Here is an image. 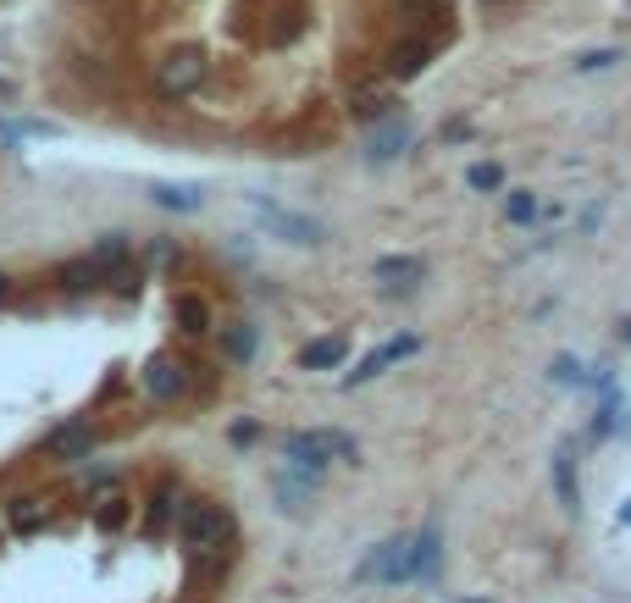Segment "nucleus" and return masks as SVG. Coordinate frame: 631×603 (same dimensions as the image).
Instances as JSON below:
<instances>
[{"instance_id":"cd10ccee","label":"nucleus","mask_w":631,"mask_h":603,"mask_svg":"<svg viewBox=\"0 0 631 603\" xmlns=\"http://www.w3.org/2000/svg\"><path fill=\"white\" fill-rule=\"evenodd\" d=\"M615 61H620V50H593V56H582L576 67H582V72H593V67H615Z\"/></svg>"},{"instance_id":"f257e3e1","label":"nucleus","mask_w":631,"mask_h":603,"mask_svg":"<svg viewBox=\"0 0 631 603\" xmlns=\"http://www.w3.org/2000/svg\"><path fill=\"white\" fill-rule=\"evenodd\" d=\"M333 460H360V443L349 438V432H338V426H316V432H288L283 438V465L294 476H305L310 487L322 482L327 471H333Z\"/></svg>"},{"instance_id":"b1692460","label":"nucleus","mask_w":631,"mask_h":603,"mask_svg":"<svg viewBox=\"0 0 631 603\" xmlns=\"http://www.w3.org/2000/svg\"><path fill=\"white\" fill-rule=\"evenodd\" d=\"M532 216H537V194H526V189H510V194H504V222L521 227V222H532Z\"/></svg>"},{"instance_id":"a211bd4d","label":"nucleus","mask_w":631,"mask_h":603,"mask_svg":"<svg viewBox=\"0 0 631 603\" xmlns=\"http://www.w3.org/2000/svg\"><path fill=\"white\" fill-rule=\"evenodd\" d=\"M427 61H432V45H427V39H399V45L388 50V72H393V78H416Z\"/></svg>"},{"instance_id":"5701e85b","label":"nucleus","mask_w":631,"mask_h":603,"mask_svg":"<svg viewBox=\"0 0 631 603\" xmlns=\"http://www.w3.org/2000/svg\"><path fill=\"white\" fill-rule=\"evenodd\" d=\"M465 183H471L477 194H493V189H504V166L499 161H477L471 172H465Z\"/></svg>"},{"instance_id":"a878e982","label":"nucleus","mask_w":631,"mask_h":603,"mask_svg":"<svg viewBox=\"0 0 631 603\" xmlns=\"http://www.w3.org/2000/svg\"><path fill=\"white\" fill-rule=\"evenodd\" d=\"M122 521H128V498H106V504L95 509V526H100V532H117Z\"/></svg>"},{"instance_id":"4468645a","label":"nucleus","mask_w":631,"mask_h":603,"mask_svg":"<svg viewBox=\"0 0 631 603\" xmlns=\"http://www.w3.org/2000/svg\"><path fill=\"white\" fill-rule=\"evenodd\" d=\"M349 355V338L344 332H327V338H310L305 349H299V366L305 371H338Z\"/></svg>"},{"instance_id":"9d476101","label":"nucleus","mask_w":631,"mask_h":603,"mask_svg":"<svg viewBox=\"0 0 631 603\" xmlns=\"http://www.w3.org/2000/svg\"><path fill=\"white\" fill-rule=\"evenodd\" d=\"M405 150H410V122H405V117H382L377 128H371V139H366V161H371V166L399 161Z\"/></svg>"},{"instance_id":"9b49d317","label":"nucleus","mask_w":631,"mask_h":603,"mask_svg":"<svg viewBox=\"0 0 631 603\" xmlns=\"http://www.w3.org/2000/svg\"><path fill=\"white\" fill-rule=\"evenodd\" d=\"M438 532H432V526H427V532H410V543H405V581H432V576H438Z\"/></svg>"},{"instance_id":"6e6552de","label":"nucleus","mask_w":631,"mask_h":603,"mask_svg":"<svg viewBox=\"0 0 631 603\" xmlns=\"http://www.w3.org/2000/svg\"><path fill=\"white\" fill-rule=\"evenodd\" d=\"M405 543H410V537H388V543H377L366 559H360L355 581H377V587H399V581H405Z\"/></svg>"},{"instance_id":"dca6fc26","label":"nucleus","mask_w":631,"mask_h":603,"mask_svg":"<svg viewBox=\"0 0 631 603\" xmlns=\"http://www.w3.org/2000/svg\"><path fill=\"white\" fill-rule=\"evenodd\" d=\"M56 283L67 288V294H95V288H106V266H100L95 255H78V261H67L56 272Z\"/></svg>"},{"instance_id":"0eeeda50","label":"nucleus","mask_w":631,"mask_h":603,"mask_svg":"<svg viewBox=\"0 0 631 603\" xmlns=\"http://www.w3.org/2000/svg\"><path fill=\"white\" fill-rule=\"evenodd\" d=\"M95 443H100V432L89 421H61L56 432H45V460H61V465H78V460H89L95 454Z\"/></svg>"},{"instance_id":"c756f323","label":"nucleus","mask_w":631,"mask_h":603,"mask_svg":"<svg viewBox=\"0 0 631 603\" xmlns=\"http://www.w3.org/2000/svg\"><path fill=\"white\" fill-rule=\"evenodd\" d=\"M0 299H12V277L0 272Z\"/></svg>"},{"instance_id":"393cba45","label":"nucleus","mask_w":631,"mask_h":603,"mask_svg":"<svg viewBox=\"0 0 631 603\" xmlns=\"http://www.w3.org/2000/svg\"><path fill=\"white\" fill-rule=\"evenodd\" d=\"M548 371H554V382H560V388H582V382H587V366L576 355H554V366H548Z\"/></svg>"},{"instance_id":"20e7f679","label":"nucleus","mask_w":631,"mask_h":603,"mask_svg":"<svg viewBox=\"0 0 631 603\" xmlns=\"http://www.w3.org/2000/svg\"><path fill=\"white\" fill-rule=\"evenodd\" d=\"M205 78H211V61H205V50H194V45H183V50H172V56L155 61V89H161L167 100L194 95Z\"/></svg>"},{"instance_id":"7ed1b4c3","label":"nucleus","mask_w":631,"mask_h":603,"mask_svg":"<svg viewBox=\"0 0 631 603\" xmlns=\"http://www.w3.org/2000/svg\"><path fill=\"white\" fill-rule=\"evenodd\" d=\"M250 205H255V216H261V227H266V233H272V238H283V244H299V249L327 244V222H322V216L288 211V205L266 200V194H250Z\"/></svg>"},{"instance_id":"1a4fd4ad","label":"nucleus","mask_w":631,"mask_h":603,"mask_svg":"<svg viewBox=\"0 0 631 603\" xmlns=\"http://www.w3.org/2000/svg\"><path fill=\"white\" fill-rule=\"evenodd\" d=\"M416 349H421V338H416V332H399V338H393V343H382V349H371V355H366V360H360V366H355V371H349V377H344V388H360V382L382 377V371H388V366H393V360H405V355H416Z\"/></svg>"},{"instance_id":"2f4dec72","label":"nucleus","mask_w":631,"mask_h":603,"mask_svg":"<svg viewBox=\"0 0 631 603\" xmlns=\"http://www.w3.org/2000/svg\"><path fill=\"white\" fill-rule=\"evenodd\" d=\"M460 603H488V598H460Z\"/></svg>"},{"instance_id":"7c9ffc66","label":"nucleus","mask_w":631,"mask_h":603,"mask_svg":"<svg viewBox=\"0 0 631 603\" xmlns=\"http://www.w3.org/2000/svg\"><path fill=\"white\" fill-rule=\"evenodd\" d=\"M620 526H631V498H626V509H620Z\"/></svg>"},{"instance_id":"c85d7f7f","label":"nucleus","mask_w":631,"mask_h":603,"mask_svg":"<svg viewBox=\"0 0 631 603\" xmlns=\"http://www.w3.org/2000/svg\"><path fill=\"white\" fill-rule=\"evenodd\" d=\"M443 139H449V144L471 139V122H460V117H454V122H449V128H443Z\"/></svg>"},{"instance_id":"423d86ee","label":"nucleus","mask_w":631,"mask_h":603,"mask_svg":"<svg viewBox=\"0 0 631 603\" xmlns=\"http://www.w3.org/2000/svg\"><path fill=\"white\" fill-rule=\"evenodd\" d=\"M371 283H377L388 299H405V294H416V288L427 283V261H421V255H382V261L371 266Z\"/></svg>"},{"instance_id":"412c9836","label":"nucleus","mask_w":631,"mask_h":603,"mask_svg":"<svg viewBox=\"0 0 631 603\" xmlns=\"http://www.w3.org/2000/svg\"><path fill=\"white\" fill-rule=\"evenodd\" d=\"M178 509H183V498L172 493V487H161V493L150 498V509H144V532L161 537L167 526H178Z\"/></svg>"},{"instance_id":"f8f14e48","label":"nucleus","mask_w":631,"mask_h":603,"mask_svg":"<svg viewBox=\"0 0 631 603\" xmlns=\"http://www.w3.org/2000/svg\"><path fill=\"white\" fill-rule=\"evenodd\" d=\"M598 393H604V404H598V415H593V443H609L615 432H626V393L615 388V382H598Z\"/></svg>"},{"instance_id":"aec40b11","label":"nucleus","mask_w":631,"mask_h":603,"mask_svg":"<svg viewBox=\"0 0 631 603\" xmlns=\"http://www.w3.org/2000/svg\"><path fill=\"white\" fill-rule=\"evenodd\" d=\"M172 321H178V332L200 338V332H211V305H205L200 294H178V305H172Z\"/></svg>"},{"instance_id":"4be33fe9","label":"nucleus","mask_w":631,"mask_h":603,"mask_svg":"<svg viewBox=\"0 0 631 603\" xmlns=\"http://www.w3.org/2000/svg\"><path fill=\"white\" fill-rule=\"evenodd\" d=\"M310 493H316V487L305 482V476H294V471H283L272 482V498H277V509H305L310 504Z\"/></svg>"},{"instance_id":"ddd939ff","label":"nucleus","mask_w":631,"mask_h":603,"mask_svg":"<svg viewBox=\"0 0 631 603\" xmlns=\"http://www.w3.org/2000/svg\"><path fill=\"white\" fill-rule=\"evenodd\" d=\"M45 521H50V498H39V493H17L12 504H6V526H12L17 537L45 532Z\"/></svg>"},{"instance_id":"bb28decb","label":"nucleus","mask_w":631,"mask_h":603,"mask_svg":"<svg viewBox=\"0 0 631 603\" xmlns=\"http://www.w3.org/2000/svg\"><path fill=\"white\" fill-rule=\"evenodd\" d=\"M227 438L239 443V449H250V443L261 438V421H239V426H233V432H227Z\"/></svg>"},{"instance_id":"f3484780","label":"nucleus","mask_w":631,"mask_h":603,"mask_svg":"<svg viewBox=\"0 0 631 603\" xmlns=\"http://www.w3.org/2000/svg\"><path fill=\"white\" fill-rule=\"evenodd\" d=\"M554 493H560L565 515H582V487H576V454L571 449L554 454Z\"/></svg>"},{"instance_id":"6ab92c4d","label":"nucleus","mask_w":631,"mask_h":603,"mask_svg":"<svg viewBox=\"0 0 631 603\" xmlns=\"http://www.w3.org/2000/svg\"><path fill=\"white\" fill-rule=\"evenodd\" d=\"M150 200L161 205V211L189 216V211H200V205H205V194L194 189V183H155V189H150Z\"/></svg>"},{"instance_id":"39448f33","label":"nucleus","mask_w":631,"mask_h":603,"mask_svg":"<svg viewBox=\"0 0 631 603\" xmlns=\"http://www.w3.org/2000/svg\"><path fill=\"white\" fill-rule=\"evenodd\" d=\"M139 382H144V393H150L155 404H178L183 393H189V366H183L178 355H150L144 371H139Z\"/></svg>"},{"instance_id":"f03ea898","label":"nucleus","mask_w":631,"mask_h":603,"mask_svg":"<svg viewBox=\"0 0 631 603\" xmlns=\"http://www.w3.org/2000/svg\"><path fill=\"white\" fill-rule=\"evenodd\" d=\"M178 537L194 554H227L233 537H239V521H233L222 504H211V498H189V504L178 509Z\"/></svg>"},{"instance_id":"2eb2a0df","label":"nucleus","mask_w":631,"mask_h":603,"mask_svg":"<svg viewBox=\"0 0 631 603\" xmlns=\"http://www.w3.org/2000/svg\"><path fill=\"white\" fill-rule=\"evenodd\" d=\"M222 355L233 360V366H250V360L261 355V327H255V321H227L222 327Z\"/></svg>"}]
</instances>
